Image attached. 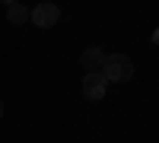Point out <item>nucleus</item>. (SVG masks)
<instances>
[{
	"instance_id": "nucleus-2",
	"label": "nucleus",
	"mask_w": 159,
	"mask_h": 143,
	"mask_svg": "<svg viewBox=\"0 0 159 143\" xmlns=\"http://www.w3.org/2000/svg\"><path fill=\"white\" fill-rule=\"evenodd\" d=\"M61 19V7L57 3H38L29 10V22L38 25V29H51V25H57Z\"/></svg>"
},
{
	"instance_id": "nucleus-3",
	"label": "nucleus",
	"mask_w": 159,
	"mask_h": 143,
	"mask_svg": "<svg viewBox=\"0 0 159 143\" xmlns=\"http://www.w3.org/2000/svg\"><path fill=\"white\" fill-rule=\"evenodd\" d=\"M108 92V83H105L102 73H86L83 76V99L86 102H102Z\"/></svg>"
},
{
	"instance_id": "nucleus-6",
	"label": "nucleus",
	"mask_w": 159,
	"mask_h": 143,
	"mask_svg": "<svg viewBox=\"0 0 159 143\" xmlns=\"http://www.w3.org/2000/svg\"><path fill=\"white\" fill-rule=\"evenodd\" d=\"M153 42H156V45H159V29H156V32H153Z\"/></svg>"
},
{
	"instance_id": "nucleus-1",
	"label": "nucleus",
	"mask_w": 159,
	"mask_h": 143,
	"mask_svg": "<svg viewBox=\"0 0 159 143\" xmlns=\"http://www.w3.org/2000/svg\"><path fill=\"white\" fill-rule=\"evenodd\" d=\"M99 73L105 76V83H127L134 80V60L124 54H105Z\"/></svg>"
},
{
	"instance_id": "nucleus-4",
	"label": "nucleus",
	"mask_w": 159,
	"mask_h": 143,
	"mask_svg": "<svg viewBox=\"0 0 159 143\" xmlns=\"http://www.w3.org/2000/svg\"><path fill=\"white\" fill-rule=\"evenodd\" d=\"M102 60H105V51L102 48H86L80 54V64L86 67V73H99L102 70Z\"/></svg>"
},
{
	"instance_id": "nucleus-7",
	"label": "nucleus",
	"mask_w": 159,
	"mask_h": 143,
	"mask_svg": "<svg viewBox=\"0 0 159 143\" xmlns=\"http://www.w3.org/2000/svg\"><path fill=\"white\" fill-rule=\"evenodd\" d=\"M0 118H3V102H0Z\"/></svg>"
},
{
	"instance_id": "nucleus-5",
	"label": "nucleus",
	"mask_w": 159,
	"mask_h": 143,
	"mask_svg": "<svg viewBox=\"0 0 159 143\" xmlns=\"http://www.w3.org/2000/svg\"><path fill=\"white\" fill-rule=\"evenodd\" d=\"M7 19L13 25H22V22H29V10L22 3H7Z\"/></svg>"
}]
</instances>
